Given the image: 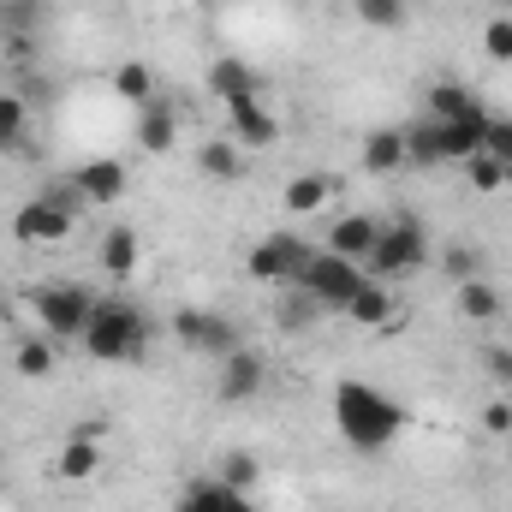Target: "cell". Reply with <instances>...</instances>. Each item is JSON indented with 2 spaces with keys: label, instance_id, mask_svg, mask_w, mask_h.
<instances>
[{
  "label": "cell",
  "instance_id": "cell-2",
  "mask_svg": "<svg viewBox=\"0 0 512 512\" xmlns=\"http://www.w3.org/2000/svg\"><path fill=\"white\" fill-rule=\"evenodd\" d=\"M78 346H84L90 364H137L149 352V316L126 298H96Z\"/></svg>",
  "mask_w": 512,
  "mask_h": 512
},
{
  "label": "cell",
  "instance_id": "cell-24",
  "mask_svg": "<svg viewBox=\"0 0 512 512\" xmlns=\"http://www.w3.org/2000/svg\"><path fill=\"white\" fill-rule=\"evenodd\" d=\"M328 197H334V179H322V173H298L292 185H286V209L292 215H316V209H328Z\"/></svg>",
  "mask_w": 512,
  "mask_h": 512
},
{
  "label": "cell",
  "instance_id": "cell-32",
  "mask_svg": "<svg viewBox=\"0 0 512 512\" xmlns=\"http://www.w3.org/2000/svg\"><path fill=\"white\" fill-rule=\"evenodd\" d=\"M483 48H489V60H495V66H512V18H489Z\"/></svg>",
  "mask_w": 512,
  "mask_h": 512
},
{
  "label": "cell",
  "instance_id": "cell-27",
  "mask_svg": "<svg viewBox=\"0 0 512 512\" xmlns=\"http://www.w3.org/2000/svg\"><path fill=\"white\" fill-rule=\"evenodd\" d=\"M137 251H143L137 233H131V227H114V233L102 239V268H108V274H131V268H137Z\"/></svg>",
  "mask_w": 512,
  "mask_h": 512
},
{
  "label": "cell",
  "instance_id": "cell-31",
  "mask_svg": "<svg viewBox=\"0 0 512 512\" xmlns=\"http://www.w3.org/2000/svg\"><path fill=\"white\" fill-rule=\"evenodd\" d=\"M483 155H495L501 167H512V120L507 114H489V126H483Z\"/></svg>",
  "mask_w": 512,
  "mask_h": 512
},
{
  "label": "cell",
  "instance_id": "cell-18",
  "mask_svg": "<svg viewBox=\"0 0 512 512\" xmlns=\"http://www.w3.org/2000/svg\"><path fill=\"white\" fill-rule=\"evenodd\" d=\"M358 161H364V173H399V167H405V131L399 126H376L370 137H364Z\"/></svg>",
  "mask_w": 512,
  "mask_h": 512
},
{
  "label": "cell",
  "instance_id": "cell-16",
  "mask_svg": "<svg viewBox=\"0 0 512 512\" xmlns=\"http://www.w3.org/2000/svg\"><path fill=\"white\" fill-rule=\"evenodd\" d=\"M346 316H352L358 328H393V322H399V298H393L387 280H364L358 298L346 304Z\"/></svg>",
  "mask_w": 512,
  "mask_h": 512
},
{
  "label": "cell",
  "instance_id": "cell-28",
  "mask_svg": "<svg viewBox=\"0 0 512 512\" xmlns=\"http://www.w3.org/2000/svg\"><path fill=\"white\" fill-rule=\"evenodd\" d=\"M465 179H471V191H507L512 167H501L495 155H471V161H465Z\"/></svg>",
  "mask_w": 512,
  "mask_h": 512
},
{
  "label": "cell",
  "instance_id": "cell-1",
  "mask_svg": "<svg viewBox=\"0 0 512 512\" xmlns=\"http://www.w3.org/2000/svg\"><path fill=\"white\" fill-rule=\"evenodd\" d=\"M334 429L352 453H387L405 429V405L376 382H340L334 387Z\"/></svg>",
  "mask_w": 512,
  "mask_h": 512
},
{
  "label": "cell",
  "instance_id": "cell-8",
  "mask_svg": "<svg viewBox=\"0 0 512 512\" xmlns=\"http://www.w3.org/2000/svg\"><path fill=\"white\" fill-rule=\"evenodd\" d=\"M304 262H310V245H304L298 233H268V239L251 245L245 274H251V280H268V286H292V280L304 274Z\"/></svg>",
  "mask_w": 512,
  "mask_h": 512
},
{
  "label": "cell",
  "instance_id": "cell-6",
  "mask_svg": "<svg viewBox=\"0 0 512 512\" xmlns=\"http://www.w3.org/2000/svg\"><path fill=\"white\" fill-rule=\"evenodd\" d=\"M370 274L358 268V262H346V256H334V251H310V262H304V274L292 280L310 304H322V310H340L346 316V304L358 298V286H364Z\"/></svg>",
  "mask_w": 512,
  "mask_h": 512
},
{
  "label": "cell",
  "instance_id": "cell-37",
  "mask_svg": "<svg viewBox=\"0 0 512 512\" xmlns=\"http://www.w3.org/2000/svg\"><path fill=\"white\" fill-rule=\"evenodd\" d=\"M483 429H489L495 441H507V435H512V399H501V393H495V399L483 405Z\"/></svg>",
  "mask_w": 512,
  "mask_h": 512
},
{
  "label": "cell",
  "instance_id": "cell-19",
  "mask_svg": "<svg viewBox=\"0 0 512 512\" xmlns=\"http://www.w3.org/2000/svg\"><path fill=\"white\" fill-rule=\"evenodd\" d=\"M501 310H507V292L495 286V280H459V316L465 322H501Z\"/></svg>",
  "mask_w": 512,
  "mask_h": 512
},
{
  "label": "cell",
  "instance_id": "cell-5",
  "mask_svg": "<svg viewBox=\"0 0 512 512\" xmlns=\"http://www.w3.org/2000/svg\"><path fill=\"white\" fill-rule=\"evenodd\" d=\"M429 262V233H423V221H411V215H393L382 221V233H376V251L364 262V274L370 280H405V274H417Z\"/></svg>",
  "mask_w": 512,
  "mask_h": 512
},
{
  "label": "cell",
  "instance_id": "cell-13",
  "mask_svg": "<svg viewBox=\"0 0 512 512\" xmlns=\"http://www.w3.org/2000/svg\"><path fill=\"white\" fill-rule=\"evenodd\" d=\"M179 512H256V501L245 489L221 483V477H191L179 489Z\"/></svg>",
  "mask_w": 512,
  "mask_h": 512
},
{
  "label": "cell",
  "instance_id": "cell-39",
  "mask_svg": "<svg viewBox=\"0 0 512 512\" xmlns=\"http://www.w3.org/2000/svg\"><path fill=\"white\" fill-rule=\"evenodd\" d=\"M507 447H512V435H507Z\"/></svg>",
  "mask_w": 512,
  "mask_h": 512
},
{
  "label": "cell",
  "instance_id": "cell-38",
  "mask_svg": "<svg viewBox=\"0 0 512 512\" xmlns=\"http://www.w3.org/2000/svg\"><path fill=\"white\" fill-rule=\"evenodd\" d=\"M6 6H12V0H0V12H6Z\"/></svg>",
  "mask_w": 512,
  "mask_h": 512
},
{
  "label": "cell",
  "instance_id": "cell-20",
  "mask_svg": "<svg viewBox=\"0 0 512 512\" xmlns=\"http://www.w3.org/2000/svg\"><path fill=\"white\" fill-rule=\"evenodd\" d=\"M12 364H18V376L42 382V376H54V364H60V340H48V334H18V340H12Z\"/></svg>",
  "mask_w": 512,
  "mask_h": 512
},
{
  "label": "cell",
  "instance_id": "cell-12",
  "mask_svg": "<svg viewBox=\"0 0 512 512\" xmlns=\"http://www.w3.org/2000/svg\"><path fill=\"white\" fill-rule=\"evenodd\" d=\"M227 126H233V143H239V149H274V143H280V120L262 108V96L227 102Z\"/></svg>",
  "mask_w": 512,
  "mask_h": 512
},
{
  "label": "cell",
  "instance_id": "cell-3",
  "mask_svg": "<svg viewBox=\"0 0 512 512\" xmlns=\"http://www.w3.org/2000/svg\"><path fill=\"white\" fill-rule=\"evenodd\" d=\"M90 310H96V292L78 286V280H42V286H30V316H36V328H42L48 340H60V346H78V340H84Z\"/></svg>",
  "mask_w": 512,
  "mask_h": 512
},
{
  "label": "cell",
  "instance_id": "cell-21",
  "mask_svg": "<svg viewBox=\"0 0 512 512\" xmlns=\"http://www.w3.org/2000/svg\"><path fill=\"white\" fill-rule=\"evenodd\" d=\"M173 143H179L173 108H167V102H149V108L137 114V149H143V155H167Z\"/></svg>",
  "mask_w": 512,
  "mask_h": 512
},
{
  "label": "cell",
  "instance_id": "cell-33",
  "mask_svg": "<svg viewBox=\"0 0 512 512\" xmlns=\"http://www.w3.org/2000/svg\"><path fill=\"white\" fill-rule=\"evenodd\" d=\"M215 477H221V483H233V489H245V495H251V489H256V477H262V471H256V459H251V453H233V459H227V465H221V471H215Z\"/></svg>",
  "mask_w": 512,
  "mask_h": 512
},
{
  "label": "cell",
  "instance_id": "cell-17",
  "mask_svg": "<svg viewBox=\"0 0 512 512\" xmlns=\"http://www.w3.org/2000/svg\"><path fill=\"white\" fill-rule=\"evenodd\" d=\"M209 96L227 108V102H245V96H262V84H256V66L245 60H233V54H221L215 66H209Z\"/></svg>",
  "mask_w": 512,
  "mask_h": 512
},
{
  "label": "cell",
  "instance_id": "cell-15",
  "mask_svg": "<svg viewBox=\"0 0 512 512\" xmlns=\"http://www.w3.org/2000/svg\"><path fill=\"white\" fill-rule=\"evenodd\" d=\"M423 114L429 120H489V108H483V96L477 90H465V84H453V78H441L435 90H429V102H423Z\"/></svg>",
  "mask_w": 512,
  "mask_h": 512
},
{
  "label": "cell",
  "instance_id": "cell-25",
  "mask_svg": "<svg viewBox=\"0 0 512 512\" xmlns=\"http://www.w3.org/2000/svg\"><path fill=\"white\" fill-rule=\"evenodd\" d=\"M197 167H203V179H239L245 173V149L227 143V137H215V143L197 149Z\"/></svg>",
  "mask_w": 512,
  "mask_h": 512
},
{
  "label": "cell",
  "instance_id": "cell-10",
  "mask_svg": "<svg viewBox=\"0 0 512 512\" xmlns=\"http://www.w3.org/2000/svg\"><path fill=\"white\" fill-rule=\"evenodd\" d=\"M126 179H131L126 161H108V155H102V161H78L66 185L84 197V209H114V203L126 197Z\"/></svg>",
  "mask_w": 512,
  "mask_h": 512
},
{
  "label": "cell",
  "instance_id": "cell-11",
  "mask_svg": "<svg viewBox=\"0 0 512 512\" xmlns=\"http://www.w3.org/2000/svg\"><path fill=\"white\" fill-rule=\"evenodd\" d=\"M102 423H84V429H72L66 435V447H60V459H54V477L60 483H90L96 471H102Z\"/></svg>",
  "mask_w": 512,
  "mask_h": 512
},
{
  "label": "cell",
  "instance_id": "cell-30",
  "mask_svg": "<svg viewBox=\"0 0 512 512\" xmlns=\"http://www.w3.org/2000/svg\"><path fill=\"white\" fill-rule=\"evenodd\" d=\"M358 18L370 30H399L405 24V0H358Z\"/></svg>",
  "mask_w": 512,
  "mask_h": 512
},
{
  "label": "cell",
  "instance_id": "cell-14",
  "mask_svg": "<svg viewBox=\"0 0 512 512\" xmlns=\"http://www.w3.org/2000/svg\"><path fill=\"white\" fill-rule=\"evenodd\" d=\"M376 233H382V221L376 215H340L334 227H328V245L322 251H334V256H346V262H370V251H376Z\"/></svg>",
  "mask_w": 512,
  "mask_h": 512
},
{
  "label": "cell",
  "instance_id": "cell-35",
  "mask_svg": "<svg viewBox=\"0 0 512 512\" xmlns=\"http://www.w3.org/2000/svg\"><path fill=\"white\" fill-rule=\"evenodd\" d=\"M441 268H447L453 280H477V274H483V256L471 251V245H453V251L441 256Z\"/></svg>",
  "mask_w": 512,
  "mask_h": 512
},
{
  "label": "cell",
  "instance_id": "cell-36",
  "mask_svg": "<svg viewBox=\"0 0 512 512\" xmlns=\"http://www.w3.org/2000/svg\"><path fill=\"white\" fill-rule=\"evenodd\" d=\"M0 24H6L12 36H18V30H36V24H42V0H12V6L0 12Z\"/></svg>",
  "mask_w": 512,
  "mask_h": 512
},
{
  "label": "cell",
  "instance_id": "cell-29",
  "mask_svg": "<svg viewBox=\"0 0 512 512\" xmlns=\"http://www.w3.org/2000/svg\"><path fill=\"white\" fill-rule=\"evenodd\" d=\"M477 370L501 387V393H512V346H483L477 352Z\"/></svg>",
  "mask_w": 512,
  "mask_h": 512
},
{
  "label": "cell",
  "instance_id": "cell-4",
  "mask_svg": "<svg viewBox=\"0 0 512 512\" xmlns=\"http://www.w3.org/2000/svg\"><path fill=\"white\" fill-rule=\"evenodd\" d=\"M78 215H84V197H78L72 185H54V191L30 197V203L12 215V239H18V245H66L72 227H78Z\"/></svg>",
  "mask_w": 512,
  "mask_h": 512
},
{
  "label": "cell",
  "instance_id": "cell-22",
  "mask_svg": "<svg viewBox=\"0 0 512 512\" xmlns=\"http://www.w3.org/2000/svg\"><path fill=\"white\" fill-rule=\"evenodd\" d=\"M18 149H30V102L6 90L0 96V155H18Z\"/></svg>",
  "mask_w": 512,
  "mask_h": 512
},
{
  "label": "cell",
  "instance_id": "cell-7",
  "mask_svg": "<svg viewBox=\"0 0 512 512\" xmlns=\"http://www.w3.org/2000/svg\"><path fill=\"white\" fill-rule=\"evenodd\" d=\"M173 340L185 352H197V358H215V364L245 346V334H239V322L227 310H179L173 316Z\"/></svg>",
  "mask_w": 512,
  "mask_h": 512
},
{
  "label": "cell",
  "instance_id": "cell-26",
  "mask_svg": "<svg viewBox=\"0 0 512 512\" xmlns=\"http://www.w3.org/2000/svg\"><path fill=\"white\" fill-rule=\"evenodd\" d=\"M114 96L131 102V108H149V102H155V78H149V66H143V60L114 66Z\"/></svg>",
  "mask_w": 512,
  "mask_h": 512
},
{
  "label": "cell",
  "instance_id": "cell-34",
  "mask_svg": "<svg viewBox=\"0 0 512 512\" xmlns=\"http://www.w3.org/2000/svg\"><path fill=\"white\" fill-rule=\"evenodd\" d=\"M316 316H322V304H310V298L292 286V298H286V310H280V328H292V334H298V328H310Z\"/></svg>",
  "mask_w": 512,
  "mask_h": 512
},
{
  "label": "cell",
  "instance_id": "cell-9",
  "mask_svg": "<svg viewBox=\"0 0 512 512\" xmlns=\"http://www.w3.org/2000/svg\"><path fill=\"white\" fill-rule=\"evenodd\" d=\"M262 387H268V358L251 346H239L233 358L215 364V399L221 405H251V399H262Z\"/></svg>",
  "mask_w": 512,
  "mask_h": 512
},
{
  "label": "cell",
  "instance_id": "cell-23",
  "mask_svg": "<svg viewBox=\"0 0 512 512\" xmlns=\"http://www.w3.org/2000/svg\"><path fill=\"white\" fill-rule=\"evenodd\" d=\"M405 131V167H447L441 161V126L423 114V120H411V126H399Z\"/></svg>",
  "mask_w": 512,
  "mask_h": 512
}]
</instances>
